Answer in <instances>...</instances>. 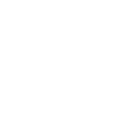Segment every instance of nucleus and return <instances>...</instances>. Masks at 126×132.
Listing matches in <instances>:
<instances>
[]
</instances>
